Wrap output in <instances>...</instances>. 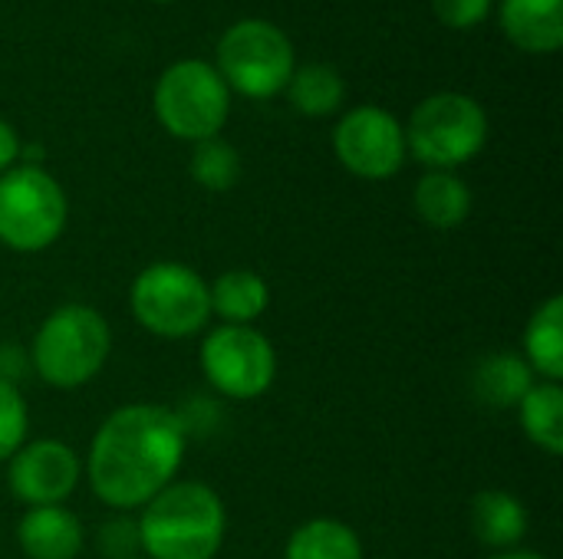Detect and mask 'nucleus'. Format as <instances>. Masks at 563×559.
Returning <instances> with one entry per match:
<instances>
[{
    "instance_id": "obj_1",
    "label": "nucleus",
    "mask_w": 563,
    "mask_h": 559,
    "mask_svg": "<svg viewBox=\"0 0 563 559\" xmlns=\"http://www.w3.org/2000/svg\"><path fill=\"white\" fill-rule=\"evenodd\" d=\"M185 445V422L165 405H122L92 435L89 484L115 511L145 507L175 481Z\"/></svg>"
},
{
    "instance_id": "obj_2",
    "label": "nucleus",
    "mask_w": 563,
    "mask_h": 559,
    "mask_svg": "<svg viewBox=\"0 0 563 559\" xmlns=\"http://www.w3.org/2000/svg\"><path fill=\"white\" fill-rule=\"evenodd\" d=\"M224 527V504L208 484L172 481L142 507L135 537L148 559H214Z\"/></svg>"
},
{
    "instance_id": "obj_3",
    "label": "nucleus",
    "mask_w": 563,
    "mask_h": 559,
    "mask_svg": "<svg viewBox=\"0 0 563 559\" xmlns=\"http://www.w3.org/2000/svg\"><path fill=\"white\" fill-rule=\"evenodd\" d=\"M112 333L99 310L82 303L56 306L33 336L36 376L53 389H79L96 379L109 359Z\"/></svg>"
},
{
    "instance_id": "obj_4",
    "label": "nucleus",
    "mask_w": 563,
    "mask_h": 559,
    "mask_svg": "<svg viewBox=\"0 0 563 559\" xmlns=\"http://www.w3.org/2000/svg\"><path fill=\"white\" fill-rule=\"evenodd\" d=\"M488 142V115L465 92H435L422 99L406 125V148L432 171H452L472 161Z\"/></svg>"
},
{
    "instance_id": "obj_5",
    "label": "nucleus",
    "mask_w": 563,
    "mask_h": 559,
    "mask_svg": "<svg viewBox=\"0 0 563 559\" xmlns=\"http://www.w3.org/2000/svg\"><path fill=\"white\" fill-rule=\"evenodd\" d=\"M132 316L162 339H188L211 320L208 283L178 260L148 264L129 290Z\"/></svg>"
},
{
    "instance_id": "obj_6",
    "label": "nucleus",
    "mask_w": 563,
    "mask_h": 559,
    "mask_svg": "<svg viewBox=\"0 0 563 559\" xmlns=\"http://www.w3.org/2000/svg\"><path fill=\"white\" fill-rule=\"evenodd\" d=\"M155 115L181 142L214 138L231 112V89L205 59H178L155 82Z\"/></svg>"
},
{
    "instance_id": "obj_7",
    "label": "nucleus",
    "mask_w": 563,
    "mask_h": 559,
    "mask_svg": "<svg viewBox=\"0 0 563 559\" xmlns=\"http://www.w3.org/2000/svg\"><path fill=\"white\" fill-rule=\"evenodd\" d=\"M66 194L40 165H13L0 175V244L16 254L53 247L66 227Z\"/></svg>"
},
{
    "instance_id": "obj_8",
    "label": "nucleus",
    "mask_w": 563,
    "mask_h": 559,
    "mask_svg": "<svg viewBox=\"0 0 563 559\" xmlns=\"http://www.w3.org/2000/svg\"><path fill=\"white\" fill-rule=\"evenodd\" d=\"M228 89L247 99H271L287 89L297 59L287 33L267 20H241L218 43V66Z\"/></svg>"
},
{
    "instance_id": "obj_9",
    "label": "nucleus",
    "mask_w": 563,
    "mask_h": 559,
    "mask_svg": "<svg viewBox=\"0 0 563 559\" xmlns=\"http://www.w3.org/2000/svg\"><path fill=\"white\" fill-rule=\"evenodd\" d=\"M201 372L228 399H261L274 385L277 353L254 326L221 323L201 343Z\"/></svg>"
},
{
    "instance_id": "obj_10",
    "label": "nucleus",
    "mask_w": 563,
    "mask_h": 559,
    "mask_svg": "<svg viewBox=\"0 0 563 559\" xmlns=\"http://www.w3.org/2000/svg\"><path fill=\"white\" fill-rule=\"evenodd\" d=\"M333 148L340 165L366 181L393 178L406 161V128L402 122L379 105H356L336 122Z\"/></svg>"
},
{
    "instance_id": "obj_11",
    "label": "nucleus",
    "mask_w": 563,
    "mask_h": 559,
    "mask_svg": "<svg viewBox=\"0 0 563 559\" xmlns=\"http://www.w3.org/2000/svg\"><path fill=\"white\" fill-rule=\"evenodd\" d=\"M79 474H82V465L69 445L40 438V441L23 445L10 458L7 488L26 507H53V504H63L76 491Z\"/></svg>"
},
{
    "instance_id": "obj_12",
    "label": "nucleus",
    "mask_w": 563,
    "mask_h": 559,
    "mask_svg": "<svg viewBox=\"0 0 563 559\" xmlns=\"http://www.w3.org/2000/svg\"><path fill=\"white\" fill-rule=\"evenodd\" d=\"M16 540L30 559H76L86 544L79 517L59 504L30 507L16 527Z\"/></svg>"
},
{
    "instance_id": "obj_13",
    "label": "nucleus",
    "mask_w": 563,
    "mask_h": 559,
    "mask_svg": "<svg viewBox=\"0 0 563 559\" xmlns=\"http://www.w3.org/2000/svg\"><path fill=\"white\" fill-rule=\"evenodd\" d=\"M505 36L525 53H558L563 46V0H501Z\"/></svg>"
},
{
    "instance_id": "obj_14",
    "label": "nucleus",
    "mask_w": 563,
    "mask_h": 559,
    "mask_svg": "<svg viewBox=\"0 0 563 559\" xmlns=\"http://www.w3.org/2000/svg\"><path fill=\"white\" fill-rule=\"evenodd\" d=\"M208 300H211V316H221V323L251 326L254 320L264 316L271 303V290L261 273L247 267H234V270H224L208 287Z\"/></svg>"
},
{
    "instance_id": "obj_15",
    "label": "nucleus",
    "mask_w": 563,
    "mask_h": 559,
    "mask_svg": "<svg viewBox=\"0 0 563 559\" xmlns=\"http://www.w3.org/2000/svg\"><path fill=\"white\" fill-rule=\"evenodd\" d=\"M475 537L495 550H515L528 534V507L508 491H485L472 501Z\"/></svg>"
},
{
    "instance_id": "obj_16",
    "label": "nucleus",
    "mask_w": 563,
    "mask_h": 559,
    "mask_svg": "<svg viewBox=\"0 0 563 559\" xmlns=\"http://www.w3.org/2000/svg\"><path fill=\"white\" fill-rule=\"evenodd\" d=\"M416 211L429 227L452 231L472 214V191L455 171H429L416 185Z\"/></svg>"
},
{
    "instance_id": "obj_17",
    "label": "nucleus",
    "mask_w": 563,
    "mask_h": 559,
    "mask_svg": "<svg viewBox=\"0 0 563 559\" xmlns=\"http://www.w3.org/2000/svg\"><path fill=\"white\" fill-rule=\"evenodd\" d=\"M525 362L544 382L563 379V300L551 297L525 329Z\"/></svg>"
},
{
    "instance_id": "obj_18",
    "label": "nucleus",
    "mask_w": 563,
    "mask_h": 559,
    "mask_svg": "<svg viewBox=\"0 0 563 559\" xmlns=\"http://www.w3.org/2000/svg\"><path fill=\"white\" fill-rule=\"evenodd\" d=\"M534 389V372L521 356L495 353L475 372V392L485 405L495 409H518L521 399Z\"/></svg>"
},
{
    "instance_id": "obj_19",
    "label": "nucleus",
    "mask_w": 563,
    "mask_h": 559,
    "mask_svg": "<svg viewBox=\"0 0 563 559\" xmlns=\"http://www.w3.org/2000/svg\"><path fill=\"white\" fill-rule=\"evenodd\" d=\"M287 99L290 105L300 112V115H310V119H323V115H333L343 99H346V82L343 76L327 66V63H307V66H297L290 82H287Z\"/></svg>"
},
{
    "instance_id": "obj_20",
    "label": "nucleus",
    "mask_w": 563,
    "mask_h": 559,
    "mask_svg": "<svg viewBox=\"0 0 563 559\" xmlns=\"http://www.w3.org/2000/svg\"><path fill=\"white\" fill-rule=\"evenodd\" d=\"M284 559H363V544L343 521L317 517L290 534Z\"/></svg>"
},
{
    "instance_id": "obj_21",
    "label": "nucleus",
    "mask_w": 563,
    "mask_h": 559,
    "mask_svg": "<svg viewBox=\"0 0 563 559\" xmlns=\"http://www.w3.org/2000/svg\"><path fill=\"white\" fill-rule=\"evenodd\" d=\"M521 428L525 435L548 455L563 451V389L561 382H534V389L521 399Z\"/></svg>"
},
{
    "instance_id": "obj_22",
    "label": "nucleus",
    "mask_w": 563,
    "mask_h": 559,
    "mask_svg": "<svg viewBox=\"0 0 563 559\" xmlns=\"http://www.w3.org/2000/svg\"><path fill=\"white\" fill-rule=\"evenodd\" d=\"M188 168H191V178L205 191H231L241 178V155L231 142L214 135V138L195 142Z\"/></svg>"
},
{
    "instance_id": "obj_23",
    "label": "nucleus",
    "mask_w": 563,
    "mask_h": 559,
    "mask_svg": "<svg viewBox=\"0 0 563 559\" xmlns=\"http://www.w3.org/2000/svg\"><path fill=\"white\" fill-rule=\"evenodd\" d=\"M26 402L20 389L0 376V461H10L23 445H26Z\"/></svg>"
},
{
    "instance_id": "obj_24",
    "label": "nucleus",
    "mask_w": 563,
    "mask_h": 559,
    "mask_svg": "<svg viewBox=\"0 0 563 559\" xmlns=\"http://www.w3.org/2000/svg\"><path fill=\"white\" fill-rule=\"evenodd\" d=\"M492 3L495 0H432V10L452 30H472L488 16Z\"/></svg>"
},
{
    "instance_id": "obj_25",
    "label": "nucleus",
    "mask_w": 563,
    "mask_h": 559,
    "mask_svg": "<svg viewBox=\"0 0 563 559\" xmlns=\"http://www.w3.org/2000/svg\"><path fill=\"white\" fill-rule=\"evenodd\" d=\"M20 148H23V145H20V138H16V132H13V125L0 119V175L13 168V161L20 158Z\"/></svg>"
},
{
    "instance_id": "obj_26",
    "label": "nucleus",
    "mask_w": 563,
    "mask_h": 559,
    "mask_svg": "<svg viewBox=\"0 0 563 559\" xmlns=\"http://www.w3.org/2000/svg\"><path fill=\"white\" fill-rule=\"evenodd\" d=\"M488 559H548L541 557V554H534V550H501V554H495V557Z\"/></svg>"
},
{
    "instance_id": "obj_27",
    "label": "nucleus",
    "mask_w": 563,
    "mask_h": 559,
    "mask_svg": "<svg viewBox=\"0 0 563 559\" xmlns=\"http://www.w3.org/2000/svg\"><path fill=\"white\" fill-rule=\"evenodd\" d=\"M155 3H168V0H155Z\"/></svg>"
},
{
    "instance_id": "obj_28",
    "label": "nucleus",
    "mask_w": 563,
    "mask_h": 559,
    "mask_svg": "<svg viewBox=\"0 0 563 559\" xmlns=\"http://www.w3.org/2000/svg\"><path fill=\"white\" fill-rule=\"evenodd\" d=\"M125 559H129V557H125Z\"/></svg>"
}]
</instances>
